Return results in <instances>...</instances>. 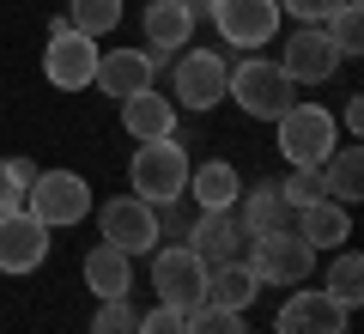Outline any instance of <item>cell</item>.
<instances>
[{
  "mask_svg": "<svg viewBox=\"0 0 364 334\" xmlns=\"http://www.w3.org/2000/svg\"><path fill=\"white\" fill-rule=\"evenodd\" d=\"M188 170L195 165H188V146H176V134L170 140H140V152L128 165V189L140 201H152V207H170L188 189Z\"/></svg>",
  "mask_w": 364,
  "mask_h": 334,
  "instance_id": "cell-1",
  "label": "cell"
},
{
  "mask_svg": "<svg viewBox=\"0 0 364 334\" xmlns=\"http://www.w3.org/2000/svg\"><path fill=\"white\" fill-rule=\"evenodd\" d=\"M188 334H249L237 310H219V304H200L188 310Z\"/></svg>",
  "mask_w": 364,
  "mask_h": 334,
  "instance_id": "cell-29",
  "label": "cell"
},
{
  "mask_svg": "<svg viewBox=\"0 0 364 334\" xmlns=\"http://www.w3.org/2000/svg\"><path fill=\"white\" fill-rule=\"evenodd\" d=\"M279 194H286V207H291V213H304V207L328 201V189H322V170H291V177L279 182Z\"/></svg>",
  "mask_w": 364,
  "mask_h": 334,
  "instance_id": "cell-27",
  "label": "cell"
},
{
  "mask_svg": "<svg viewBox=\"0 0 364 334\" xmlns=\"http://www.w3.org/2000/svg\"><path fill=\"white\" fill-rule=\"evenodd\" d=\"M243 261H249V273H255L261 286H304L310 268H316V249L298 237V225H279V231L249 237Z\"/></svg>",
  "mask_w": 364,
  "mask_h": 334,
  "instance_id": "cell-2",
  "label": "cell"
},
{
  "mask_svg": "<svg viewBox=\"0 0 364 334\" xmlns=\"http://www.w3.org/2000/svg\"><path fill=\"white\" fill-rule=\"evenodd\" d=\"M322 189H328V201H340V207H352V201L364 194V152H358V140L328 152V165H322Z\"/></svg>",
  "mask_w": 364,
  "mask_h": 334,
  "instance_id": "cell-23",
  "label": "cell"
},
{
  "mask_svg": "<svg viewBox=\"0 0 364 334\" xmlns=\"http://www.w3.org/2000/svg\"><path fill=\"white\" fill-rule=\"evenodd\" d=\"M6 165L18 170V182H25V189H31V182H37V165H31V158H6Z\"/></svg>",
  "mask_w": 364,
  "mask_h": 334,
  "instance_id": "cell-34",
  "label": "cell"
},
{
  "mask_svg": "<svg viewBox=\"0 0 364 334\" xmlns=\"http://www.w3.org/2000/svg\"><path fill=\"white\" fill-rule=\"evenodd\" d=\"M152 292H158V304L200 310V304H207V261H200L188 244L158 249V256H152Z\"/></svg>",
  "mask_w": 364,
  "mask_h": 334,
  "instance_id": "cell-6",
  "label": "cell"
},
{
  "mask_svg": "<svg viewBox=\"0 0 364 334\" xmlns=\"http://www.w3.org/2000/svg\"><path fill=\"white\" fill-rule=\"evenodd\" d=\"M225 98H237L243 116H255V122H279L291 103H298V85L279 73V61H243V67H231Z\"/></svg>",
  "mask_w": 364,
  "mask_h": 334,
  "instance_id": "cell-4",
  "label": "cell"
},
{
  "mask_svg": "<svg viewBox=\"0 0 364 334\" xmlns=\"http://www.w3.org/2000/svg\"><path fill=\"white\" fill-rule=\"evenodd\" d=\"M340 128H346L352 140H358V128H364V98H352V103H346V116H340Z\"/></svg>",
  "mask_w": 364,
  "mask_h": 334,
  "instance_id": "cell-33",
  "label": "cell"
},
{
  "mask_svg": "<svg viewBox=\"0 0 364 334\" xmlns=\"http://www.w3.org/2000/svg\"><path fill=\"white\" fill-rule=\"evenodd\" d=\"M322 31H328V43H334L340 55H358V49H364V19H358V6H334Z\"/></svg>",
  "mask_w": 364,
  "mask_h": 334,
  "instance_id": "cell-26",
  "label": "cell"
},
{
  "mask_svg": "<svg viewBox=\"0 0 364 334\" xmlns=\"http://www.w3.org/2000/svg\"><path fill=\"white\" fill-rule=\"evenodd\" d=\"M25 207L49 225V231L79 225V219L91 213V182L79 177V170H37V182L25 189Z\"/></svg>",
  "mask_w": 364,
  "mask_h": 334,
  "instance_id": "cell-5",
  "label": "cell"
},
{
  "mask_svg": "<svg viewBox=\"0 0 364 334\" xmlns=\"http://www.w3.org/2000/svg\"><path fill=\"white\" fill-rule=\"evenodd\" d=\"M188 37H195V19L182 13L176 0H152V6H146V61H152V73L176 49H188Z\"/></svg>",
  "mask_w": 364,
  "mask_h": 334,
  "instance_id": "cell-15",
  "label": "cell"
},
{
  "mask_svg": "<svg viewBox=\"0 0 364 334\" xmlns=\"http://www.w3.org/2000/svg\"><path fill=\"white\" fill-rule=\"evenodd\" d=\"M346 316L352 310H340L328 292H291L286 304H279L273 334H346Z\"/></svg>",
  "mask_w": 364,
  "mask_h": 334,
  "instance_id": "cell-14",
  "label": "cell"
},
{
  "mask_svg": "<svg viewBox=\"0 0 364 334\" xmlns=\"http://www.w3.org/2000/svg\"><path fill=\"white\" fill-rule=\"evenodd\" d=\"M97 37H79V31H61V37H49V49H43V73H49V85L61 91H85L91 79H97Z\"/></svg>",
  "mask_w": 364,
  "mask_h": 334,
  "instance_id": "cell-12",
  "label": "cell"
},
{
  "mask_svg": "<svg viewBox=\"0 0 364 334\" xmlns=\"http://www.w3.org/2000/svg\"><path fill=\"white\" fill-rule=\"evenodd\" d=\"M85 292H97V298H128V292H134V256H122L116 244L85 249Z\"/></svg>",
  "mask_w": 364,
  "mask_h": 334,
  "instance_id": "cell-20",
  "label": "cell"
},
{
  "mask_svg": "<svg viewBox=\"0 0 364 334\" xmlns=\"http://www.w3.org/2000/svg\"><path fill=\"white\" fill-rule=\"evenodd\" d=\"M328 298H334L340 310H358L364 304V261L352 256V249H340L334 261H328V286H322Z\"/></svg>",
  "mask_w": 364,
  "mask_h": 334,
  "instance_id": "cell-24",
  "label": "cell"
},
{
  "mask_svg": "<svg viewBox=\"0 0 364 334\" xmlns=\"http://www.w3.org/2000/svg\"><path fill=\"white\" fill-rule=\"evenodd\" d=\"M91 85H104L109 98H134V91L152 85V61H146V49H109V55H97Z\"/></svg>",
  "mask_w": 364,
  "mask_h": 334,
  "instance_id": "cell-17",
  "label": "cell"
},
{
  "mask_svg": "<svg viewBox=\"0 0 364 334\" xmlns=\"http://www.w3.org/2000/svg\"><path fill=\"white\" fill-rule=\"evenodd\" d=\"M140 334H188V310H176V304L146 310V316H140Z\"/></svg>",
  "mask_w": 364,
  "mask_h": 334,
  "instance_id": "cell-31",
  "label": "cell"
},
{
  "mask_svg": "<svg viewBox=\"0 0 364 334\" xmlns=\"http://www.w3.org/2000/svg\"><path fill=\"white\" fill-rule=\"evenodd\" d=\"M18 207H25V182L13 165H0V213H18Z\"/></svg>",
  "mask_w": 364,
  "mask_h": 334,
  "instance_id": "cell-32",
  "label": "cell"
},
{
  "mask_svg": "<svg viewBox=\"0 0 364 334\" xmlns=\"http://www.w3.org/2000/svg\"><path fill=\"white\" fill-rule=\"evenodd\" d=\"M207 19L231 49H261L279 37V0H213Z\"/></svg>",
  "mask_w": 364,
  "mask_h": 334,
  "instance_id": "cell-8",
  "label": "cell"
},
{
  "mask_svg": "<svg viewBox=\"0 0 364 334\" xmlns=\"http://www.w3.org/2000/svg\"><path fill=\"white\" fill-rule=\"evenodd\" d=\"M334 146H340V122L322 103H291L279 116V152H286L291 170H322Z\"/></svg>",
  "mask_w": 364,
  "mask_h": 334,
  "instance_id": "cell-3",
  "label": "cell"
},
{
  "mask_svg": "<svg viewBox=\"0 0 364 334\" xmlns=\"http://www.w3.org/2000/svg\"><path fill=\"white\" fill-rule=\"evenodd\" d=\"M334 6H358V0H279V13H291L298 25H328Z\"/></svg>",
  "mask_w": 364,
  "mask_h": 334,
  "instance_id": "cell-30",
  "label": "cell"
},
{
  "mask_svg": "<svg viewBox=\"0 0 364 334\" xmlns=\"http://www.w3.org/2000/svg\"><path fill=\"white\" fill-rule=\"evenodd\" d=\"M188 249H195L207 268L243 261L249 231H243V219H237V207H231V213H200V219H195V231H188Z\"/></svg>",
  "mask_w": 364,
  "mask_h": 334,
  "instance_id": "cell-13",
  "label": "cell"
},
{
  "mask_svg": "<svg viewBox=\"0 0 364 334\" xmlns=\"http://www.w3.org/2000/svg\"><path fill=\"white\" fill-rule=\"evenodd\" d=\"M49 261V225L31 207L0 213V273H37Z\"/></svg>",
  "mask_w": 364,
  "mask_h": 334,
  "instance_id": "cell-10",
  "label": "cell"
},
{
  "mask_svg": "<svg viewBox=\"0 0 364 334\" xmlns=\"http://www.w3.org/2000/svg\"><path fill=\"white\" fill-rule=\"evenodd\" d=\"M340 61H346V55L328 43V31H322V25L291 31L286 49H279V73H286L291 85H328V79L340 73Z\"/></svg>",
  "mask_w": 364,
  "mask_h": 334,
  "instance_id": "cell-9",
  "label": "cell"
},
{
  "mask_svg": "<svg viewBox=\"0 0 364 334\" xmlns=\"http://www.w3.org/2000/svg\"><path fill=\"white\" fill-rule=\"evenodd\" d=\"M122 128L134 134V140H170L176 134V98H164V91H134V98H122Z\"/></svg>",
  "mask_w": 364,
  "mask_h": 334,
  "instance_id": "cell-16",
  "label": "cell"
},
{
  "mask_svg": "<svg viewBox=\"0 0 364 334\" xmlns=\"http://www.w3.org/2000/svg\"><path fill=\"white\" fill-rule=\"evenodd\" d=\"M176 6H182L188 19H207V13H213V0H176Z\"/></svg>",
  "mask_w": 364,
  "mask_h": 334,
  "instance_id": "cell-35",
  "label": "cell"
},
{
  "mask_svg": "<svg viewBox=\"0 0 364 334\" xmlns=\"http://www.w3.org/2000/svg\"><path fill=\"white\" fill-rule=\"evenodd\" d=\"M67 25L79 37H109L122 25V0H67Z\"/></svg>",
  "mask_w": 364,
  "mask_h": 334,
  "instance_id": "cell-25",
  "label": "cell"
},
{
  "mask_svg": "<svg viewBox=\"0 0 364 334\" xmlns=\"http://www.w3.org/2000/svg\"><path fill=\"white\" fill-rule=\"evenodd\" d=\"M255 292H261V280L249 273V261H225V268H207V304L237 310V316H243V310L255 304Z\"/></svg>",
  "mask_w": 364,
  "mask_h": 334,
  "instance_id": "cell-22",
  "label": "cell"
},
{
  "mask_svg": "<svg viewBox=\"0 0 364 334\" xmlns=\"http://www.w3.org/2000/svg\"><path fill=\"white\" fill-rule=\"evenodd\" d=\"M176 98H182V110H213V103L225 98V85H231V67H225V55L219 49H188L176 61Z\"/></svg>",
  "mask_w": 364,
  "mask_h": 334,
  "instance_id": "cell-11",
  "label": "cell"
},
{
  "mask_svg": "<svg viewBox=\"0 0 364 334\" xmlns=\"http://www.w3.org/2000/svg\"><path fill=\"white\" fill-rule=\"evenodd\" d=\"M97 231L104 244H116L122 256H146L158 244V207L140 201V194H116V201L97 207Z\"/></svg>",
  "mask_w": 364,
  "mask_h": 334,
  "instance_id": "cell-7",
  "label": "cell"
},
{
  "mask_svg": "<svg viewBox=\"0 0 364 334\" xmlns=\"http://www.w3.org/2000/svg\"><path fill=\"white\" fill-rule=\"evenodd\" d=\"M91 334H140V316H134L128 298H104L91 316Z\"/></svg>",
  "mask_w": 364,
  "mask_h": 334,
  "instance_id": "cell-28",
  "label": "cell"
},
{
  "mask_svg": "<svg viewBox=\"0 0 364 334\" xmlns=\"http://www.w3.org/2000/svg\"><path fill=\"white\" fill-rule=\"evenodd\" d=\"M291 225H298V237L310 249H340V244H352V213L340 201H316V207H304V213H291Z\"/></svg>",
  "mask_w": 364,
  "mask_h": 334,
  "instance_id": "cell-18",
  "label": "cell"
},
{
  "mask_svg": "<svg viewBox=\"0 0 364 334\" xmlns=\"http://www.w3.org/2000/svg\"><path fill=\"white\" fill-rule=\"evenodd\" d=\"M182 194H188V201H195L200 213H231V207H237V194H243V177H237V170L219 158V165L188 170V189H182Z\"/></svg>",
  "mask_w": 364,
  "mask_h": 334,
  "instance_id": "cell-19",
  "label": "cell"
},
{
  "mask_svg": "<svg viewBox=\"0 0 364 334\" xmlns=\"http://www.w3.org/2000/svg\"><path fill=\"white\" fill-rule=\"evenodd\" d=\"M237 207H243L237 219H243V231H249V237L291 225V207H286V194H279V182H255V189H243V194H237Z\"/></svg>",
  "mask_w": 364,
  "mask_h": 334,
  "instance_id": "cell-21",
  "label": "cell"
}]
</instances>
